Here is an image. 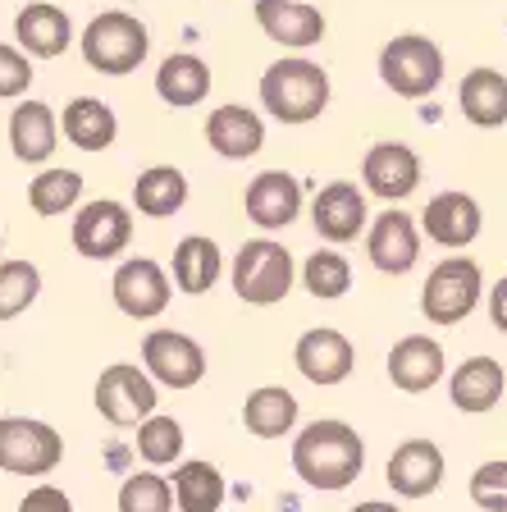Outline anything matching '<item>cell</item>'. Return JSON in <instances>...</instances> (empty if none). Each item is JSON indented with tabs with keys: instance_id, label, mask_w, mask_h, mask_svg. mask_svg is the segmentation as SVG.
Here are the masks:
<instances>
[{
	"instance_id": "37",
	"label": "cell",
	"mask_w": 507,
	"mask_h": 512,
	"mask_svg": "<svg viewBox=\"0 0 507 512\" xmlns=\"http://www.w3.org/2000/svg\"><path fill=\"white\" fill-rule=\"evenodd\" d=\"M471 503L485 512H507V458H489L471 476Z\"/></svg>"
},
{
	"instance_id": "41",
	"label": "cell",
	"mask_w": 507,
	"mask_h": 512,
	"mask_svg": "<svg viewBox=\"0 0 507 512\" xmlns=\"http://www.w3.org/2000/svg\"><path fill=\"white\" fill-rule=\"evenodd\" d=\"M352 512H402L398 503H384V499H366V503H357Z\"/></svg>"
},
{
	"instance_id": "21",
	"label": "cell",
	"mask_w": 507,
	"mask_h": 512,
	"mask_svg": "<svg viewBox=\"0 0 507 512\" xmlns=\"http://www.w3.org/2000/svg\"><path fill=\"white\" fill-rule=\"evenodd\" d=\"M14 37H19V46L28 55L55 60V55H64L69 42H74V23L51 0H32L28 10H19V19H14Z\"/></svg>"
},
{
	"instance_id": "19",
	"label": "cell",
	"mask_w": 507,
	"mask_h": 512,
	"mask_svg": "<svg viewBox=\"0 0 507 512\" xmlns=\"http://www.w3.org/2000/svg\"><path fill=\"white\" fill-rule=\"evenodd\" d=\"M480 224H485L480 202L466 197V192H439V197H430V206L421 215V229L430 234V243L448 247V252H462V247L476 243Z\"/></svg>"
},
{
	"instance_id": "38",
	"label": "cell",
	"mask_w": 507,
	"mask_h": 512,
	"mask_svg": "<svg viewBox=\"0 0 507 512\" xmlns=\"http://www.w3.org/2000/svg\"><path fill=\"white\" fill-rule=\"evenodd\" d=\"M32 87V60L19 51V46L0 42V101H14Z\"/></svg>"
},
{
	"instance_id": "32",
	"label": "cell",
	"mask_w": 507,
	"mask_h": 512,
	"mask_svg": "<svg viewBox=\"0 0 507 512\" xmlns=\"http://www.w3.org/2000/svg\"><path fill=\"white\" fill-rule=\"evenodd\" d=\"M78 197H83V174L78 170H42L28 183V206L37 215H46V220L74 211Z\"/></svg>"
},
{
	"instance_id": "29",
	"label": "cell",
	"mask_w": 507,
	"mask_h": 512,
	"mask_svg": "<svg viewBox=\"0 0 507 512\" xmlns=\"http://www.w3.org/2000/svg\"><path fill=\"white\" fill-rule=\"evenodd\" d=\"M457 101H462V115L476 128L507 124V78L498 69H471L457 87Z\"/></svg>"
},
{
	"instance_id": "9",
	"label": "cell",
	"mask_w": 507,
	"mask_h": 512,
	"mask_svg": "<svg viewBox=\"0 0 507 512\" xmlns=\"http://www.w3.org/2000/svg\"><path fill=\"white\" fill-rule=\"evenodd\" d=\"M142 371L165 389H197L206 375V352L183 330H151L142 339Z\"/></svg>"
},
{
	"instance_id": "26",
	"label": "cell",
	"mask_w": 507,
	"mask_h": 512,
	"mask_svg": "<svg viewBox=\"0 0 507 512\" xmlns=\"http://www.w3.org/2000/svg\"><path fill=\"white\" fill-rule=\"evenodd\" d=\"M174 508L179 512H220L229 499V485H224L220 467L206 458H188L174 467Z\"/></svg>"
},
{
	"instance_id": "31",
	"label": "cell",
	"mask_w": 507,
	"mask_h": 512,
	"mask_svg": "<svg viewBox=\"0 0 507 512\" xmlns=\"http://www.w3.org/2000/svg\"><path fill=\"white\" fill-rule=\"evenodd\" d=\"M183 202H188V179L174 165H151L133 183V206L147 220H169L174 211H183Z\"/></svg>"
},
{
	"instance_id": "28",
	"label": "cell",
	"mask_w": 507,
	"mask_h": 512,
	"mask_svg": "<svg viewBox=\"0 0 507 512\" xmlns=\"http://www.w3.org/2000/svg\"><path fill=\"white\" fill-rule=\"evenodd\" d=\"M243 426L256 439H284L297 426V398L284 384H261L243 403Z\"/></svg>"
},
{
	"instance_id": "16",
	"label": "cell",
	"mask_w": 507,
	"mask_h": 512,
	"mask_svg": "<svg viewBox=\"0 0 507 512\" xmlns=\"http://www.w3.org/2000/svg\"><path fill=\"white\" fill-rule=\"evenodd\" d=\"M366 197H361L357 183L348 179H334L316 192V202H311V224H316V234L325 238L329 247L338 243H352V238L366 229Z\"/></svg>"
},
{
	"instance_id": "6",
	"label": "cell",
	"mask_w": 507,
	"mask_h": 512,
	"mask_svg": "<svg viewBox=\"0 0 507 512\" xmlns=\"http://www.w3.org/2000/svg\"><path fill=\"white\" fill-rule=\"evenodd\" d=\"M64 462V439L37 416H0V471L10 476H51Z\"/></svg>"
},
{
	"instance_id": "7",
	"label": "cell",
	"mask_w": 507,
	"mask_h": 512,
	"mask_svg": "<svg viewBox=\"0 0 507 512\" xmlns=\"http://www.w3.org/2000/svg\"><path fill=\"white\" fill-rule=\"evenodd\" d=\"M380 78L389 92L407 96V101H421L434 87L444 83V51L430 42V37H393L380 51Z\"/></svg>"
},
{
	"instance_id": "33",
	"label": "cell",
	"mask_w": 507,
	"mask_h": 512,
	"mask_svg": "<svg viewBox=\"0 0 507 512\" xmlns=\"http://www.w3.org/2000/svg\"><path fill=\"white\" fill-rule=\"evenodd\" d=\"M183 444H188V439H183V426L165 412L147 416L138 426V458L147 462V467H179Z\"/></svg>"
},
{
	"instance_id": "11",
	"label": "cell",
	"mask_w": 507,
	"mask_h": 512,
	"mask_svg": "<svg viewBox=\"0 0 507 512\" xmlns=\"http://www.w3.org/2000/svg\"><path fill=\"white\" fill-rule=\"evenodd\" d=\"M448 476V462H444V448L434 439H402L393 448L389 467H384V480L398 499H430Z\"/></svg>"
},
{
	"instance_id": "36",
	"label": "cell",
	"mask_w": 507,
	"mask_h": 512,
	"mask_svg": "<svg viewBox=\"0 0 507 512\" xmlns=\"http://www.w3.org/2000/svg\"><path fill=\"white\" fill-rule=\"evenodd\" d=\"M119 512H174V485L156 471H133V476L119 485Z\"/></svg>"
},
{
	"instance_id": "27",
	"label": "cell",
	"mask_w": 507,
	"mask_h": 512,
	"mask_svg": "<svg viewBox=\"0 0 507 512\" xmlns=\"http://www.w3.org/2000/svg\"><path fill=\"white\" fill-rule=\"evenodd\" d=\"M64 138L74 142L78 151H106L110 142L119 138V119L106 101H96V96H74L69 106H64Z\"/></svg>"
},
{
	"instance_id": "43",
	"label": "cell",
	"mask_w": 507,
	"mask_h": 512,
	"mask_svg": "<svg viewBox=\"0 0 507 512\" xmlns=\"http://www.w3.org/2000/svg\"><path fill=\"white\" fill-rule=\"evenodd\" d=\"M503 279H507V275H503Z\"/></svg>"
},
{
	"instance_id": "39",
	"label": "cell",
	"mask_w": 507,
	"mask_h": 512,
	"mask_svg": "<svg viewBox=\"0 0 507 512\" xmlns=\"http://www.w3.org/2000/svg\"><path fill=\"white\" fill-rule=\"evenodd\" d=\"M19 512H74V503H69V494H64L60 485H32V490L23 494Z\"/></svg>"
},
{
	"instance_id": "34",
	"label": "cell",
	"mask_w": 507,
	"mask_h": 512,
	"mask_svg": "<svg viewBox=\"0 0 507 512\" xmlns=\"http://www.w3.org/2000/svg\"><path fill=\"white\" fill-rule=\"evenodd\" d=\"M302 284H307V293L311 298H320V302L343 298V293L352 288L348 256L334 252V247H316V252L307 256V266H302Z\"/></svg>"
},
{
	"instance_id": "40",
	"label": "cell",
	"mask_w": 507,
	"mask_h": 512,
	"mask_svg": "<svg viewBox=\"0 0 507 512\" xmlns=\"http://www.w3.org/2000/svg\"><path fill=\"white\" fill-rule=\"evenodd\" d=\"M489 320H494V330L507 334V279H498L489 288Z\"/></svg>"
},
{
	"instance_id": "17",
	"label": "cell",
	"mask_w": 507,
	"mask_h": 512,
	"mask_svg": "<svg viewBox=\"0 0 507 512\" xmlns=\"http://www.w3.org/2000/svg\"><path fill=\"white\" fill-rule=\"evenodd\" d=\"M444 371H448L444 343L430 339V334H407L389 352V380L402 394H430L434 384L444 380Z\"/></svg>"
},
{
	"instance_id": "35",
	"label": "cell",
	"mask_w": 507,
	"mask_h": 512,
	"mask_svg": "<svg viewBox=\"0 0 507 512\" xmlns=\"http://www.w3.org/2000/svg\"><path fill=\"white\" fill-rule=\"evenodd\" d=\"M37 293H42V270L32 261H0V320L23 316Z\"/></svg>"
},
{
	"instance_id": "24",
	"label": "cell",
	"mask_w": 507,
	"mask_h": 512,
	"mask_svg": "<svg viewBox=\"0 0 507 512\" xmlns=\"http://www.w3.org/2000/svg\"><path fill=\"white\" fill-rule=\"evenodd\" d=\"M55 142H60V124L46 101H23L10 115V147L23 165H46L55 156Z\"/></svg>"
},
{
	"instance_id": "30",
	"label": "cell",
	"mask_w": 507,
	"mask_h": 512,
	"mask_svg": "<svg viewBox=\"0 0 507 512\" xmlns=\"http://www.w3.org/2000/svg\"><path fill=\"white\" fill-rule=\"evenodd\" d=\"M220 270H224V256H220V247H215V238L188 234L174 247V284H179L183 293H192V298L211 293Z\"/></svg>"
},
{
	"instance_id": "3",
	"label": "cell",
	"mask_w": 507,
	"mask_h": 512,
	"mask_svg": "<svg viewBox=\"0 0 507 512\" xmlns=\"http://www.w3.org/2000/svg\"><path fill=\"white\" fill-rule=\"evenodd\" d=\"M78 42H83L87 69H96V74H106V78L133 74V69L147 60V51H151L147 23L133 19V14H124V10L96 14V19L83 28Z\"/></svg>"
},
{
	"instance_id": "13",
	"label": "cell",
	"mask_w": 507,
	"mask_h": 512,
	"mask_svg": "<svg viewBox=\"0 0 507 512\" xmlns=\"http://www.w3.org/2000/svg\"><path fill=\"white\" fill-rule=\"evenodd\" d=\"M110 293H115V307L128 320H156L169 307V275L151 261V256H128L124 266L110 279Z\"/></svg>"
},
{
	"instance_id": "42",
	"label": "cell",
	"mask_w": 507,
	"mask_h": 512,
	"mask_svg": "<svg viewBox=\"0 0 507 512\" xmlns=\"http://www.w3.org/2000/svg\"><path fill=\"white\" fill-rule=\"evenodd\" d=\"M0 243H5V234H0Z\"/></svg>"
},
{
	"instance_id": "12",
	"label": "cell",
	"mask_w": 507,
	"mask_h": 512,
	"mask_svg": "<svg viewBox=\"0 0 507 512\" xmlns=\"http://www.w3.org/2000/svg\"><path fill=\"white\" fill-rule=\"evenodd\" d=\"M293 366L302 371V380H311L316 389H334V384H343L352 375V366H357V348H352L348 334L329 330V325H316V330H307L302 339H297Z\"/></svg>"
},
{
	"instance_id": "15",
	"label": "cell",
	"mask_w": 507,
	"mask_h": 512,
	"mask_svg": "<svg viewBox=\"0 0 507 512\" xmlns=\"http://www.w3.org/2000/svg\"><path fill=\"white\" fill-rule=\"evenodd\" d=\"M361 179L375 197L402 202V197H412L421 188V156L407 142H375L361 160Z\"/></svg>"
},
{
	"instance_id": "10",
	"label": "cell",
	"mask_w": 507,
	"mask_h": 512,
	"mask_svg": "<svg viewBox=\"0 0 507 512\" xmlns=\"http://www.w3.org/2000/svg\"><path fill=\"white\" fill-rule=\"evenodd\" d=\"M133 243V211L115 197H96L74 215V247L87 261H115Z\"/></svg>"
},
{
	"instance_id": "25",
	"label": "cell",
	"mask_w": 507,
	"mask_h": 512,
	"mask_svg": "<svg viewBox=\"0 0 507 512\" xmlns=\"http://www.w3.org/2000/svg\"><path fill=\"white\" fill-rule=\"evenodd\" d=\"M206 92H211V64L201 60V55L179 51L156 69V96L165 101V106L192 110V106L206 101Z\"/></svg>"
},
{
	"instance_id": "22",
	"label": "cell",
	"mask_w": 507,
	"mask_h": 512,
	"mask_svg": "<svg viewBox=\"0 0 507 512\" xmlns=\"http://www.w3.org/2000/svg\"><path fill=\"white\" fill-rule=\"evenodd\" d=\"M206 142H211V151H220L224 160H247L265 147V124H261V115L247 106H220L206 119Z\"/></svg>"
},
{
	"instance_id": "23",
	"label": "cell",
	"mask_w": 507,
	"mask_h": 512,
	"mask_svg": "<svg viewBox=\"0 0 507 512\" xmlns=\"http://www.w3.org/2000/svg\"><path fill=\"white\" fill-rule=\"evenodd\" d=\"M503 389H507V375H503V362H494V357H466L453 371V380H448L453 407L457 412H471V416L498 407Z\"/></svg>"
},
{
	"instance_id": "18",
	"label": "cell",
	"mask_w": 507,
	"mask_h": 512,
	"mask_svg": "<svg viewBox=\"0 0 507 512\" xmlns=\"http://www.w3.org/2000/svg\"><path fill=\"white\" fill-rule=\"evenodd\" d=\"M243 206H247V220L261 224L265 234L275 229H288V224L302 215V183L284 170H265L247 183L243 192Z\"/></svg>"
},
{
	"instance_id": "4",
	"label": "cell",
	"mask_w": 507,
	"mask_h": 512,
	"mask_svg": "<svg viewBox=\"0 0 507 512\" xmlns=\"http://www.w3.org/2000/svg\"><path fill=\"white\" fill-rule=\"evenodd\" d=\"M297 279L293 252L275 238H252V243L238 247L233 256V293L247 302V307H275L288 298V288Z\"/></svg>"
},
{
	"instance_id": "2",
	"label": "cell",
	"mask_w": 507,
	"mask_h": 512,
	"mask_svg": "<svg viewBox=\"0 0 507 512\" xmlns=\"http://www.w3.org/2000/svg\"><path fill=\"white\" fill-rule=\"evenodd\" d=\"M261 106L279 124H311L329 106V74L316 60H302V55L275 60L261 74Z\"/></svg>"
},
{
	"instance_id": "8",
	"label": "cell",
	"mask_w": 507,
	"mask_h": 512,
	"mask_svg": "<svg viewBox=\"0 0 507 512\" xmlns=\"http://www.w3.org/2000/svg\"><path fill=\"white\" fill-rule=\"evenodd\" d=\"M96 398V412L106 416L110 426H142L147 416H156V403H160V384L151 380L142 366H128V362H115L101 371L92 389Z\"/></svg>"
},
{
	"instance_id": "5",
	"label": "cell",
	"mask_w": 507,
	"mask_h": 512,
	"mask_svg": "<svg viewBox=\"0 0 507 512\" xmlns=\"http://www.w3.org/2000/svg\"><path fill=\"white\" fill-rule=\"evenodd\" d=\"M480 298H485V275H480L476 261L471 256H444L421 288V316L439 330H448V325H462L480 307Z\"/></svg>"
},
{
	"instance_id": "14",
	"label": "cell",
	"mask_w": 507,
	"mask_h": 512,
	"mask_svg": "<svg viewBox=\"0 0 507 512\" xmlns=\"http://www.w3.org/2000/svg\"><path fill=\"white\" fill-rule=\"evenodd\" d=\"M366 256L380 275H407L416 266V256H421V229H416L412 215L398 211V206L375 215L366 234Z\"/></svg>"
},
{
	"instance_id": "20",
	"label": "cell",
	"mask_w": 507,
	"mask_h": 512,
	"mask_svg": "<svg viewBox=\"0 0 507 512\" xmlns=\"http://www.w3.org/2000/svg\"><path fill=\"white\" fill-rule=\"evenodd\" d=\"M256 23L270 42L288 46V51H307L325 37V14L307 0H256Z\"/></svg>"
},
{
	"instance_id": "1",
	"label": "cell",
	"mask_w": 507,
	"mask_h": 512,
	"mask_svg": "<svg viewBox=\"0 0 507 512\" xmlns=\"http://www.w3.org/2000/svg\"><path fill=\"white\" fill-rule=\"evenodd\" d=\"M361 467H366V439H361L348 421L320 416V421H307V426L297 430L293 471L302 476V485L338 494L361 476Z\"/></svg>"
}]
</instances>
